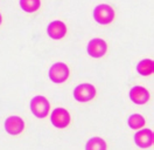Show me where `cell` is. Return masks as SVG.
Masks as SVG:
<instances>
[{
	"label": "cell",
	"mask_w": 154,
	"mask_h": 150,
	"mask_svg": "<svg viewBox=\"0 0 154 150\" xmlns=\"http://www.w3.org/2000/svg\"><path fill=\"white\" fill-rule=\"evenodd\" d=\"M1 22H2V17H1V14H0V25H1Z\"/></svg>",
	"instance_id": "obj_15"
},
{
	"label": "cell",
	"mask_w": 154,
	"mask_h": 150,
	"mask_svg": "<svg viewBox=\"0 0 154 150\" xmlns=\"http://www.w3.org/2000/svg\"><path fill=\"white\" fill-rule=\"evenodd\" d=\"M88 54L91 56V57H95V59H99L102 56H104L107 52V44L103 39H92L87 47Z\"/></svg>",
	"instance_id": "obj_6"
},
{
	"label": "cell",
	"mask_w": 154,
	"mask_h": 150,
	"mask_svg": "<svg viewBox=\"0 0 154 150\" xmlns=\"http://www.w3.org/2000/svg\"><path fill=\"white\" fill-rule=\"evenodd\" d=\"M70 70L68 68V66L63 62H56L49 68V79L54 82V83H63L66 82L69 77Z\"/></svg>",
	"instance_id": "obj_3"
},
{
	"label": "cell",
	"mask_w": 154,
	"mask_h": 150,
	"mask_svg": "<svg viewBox=\"0 0 154 150\" xmlns=\"http://www.w3.org/2000/svg\"><path fill=\"white\" fill-rule=\"evenodd\" d=\"M50 121L54 127L58 129H63L69 126L70 123V114L64 108H56L54 109L50 115Z\"/></svg>",
	"instance_id": "obj_5"
},
{
	"label": "cell",
	"mask_w": 154,
	"mask_h": 150,
	"mask_svg": "<svg viewBox=\"0 0 154 150\" xmlns=\"http://www.w3.org/2000/svg\"><path fill=\"white\" fill-rule=\"evenodd\" d=\"M25 129V122L19 116H10L5 121V130L12 136L21 134Z\"/></svg>",
	"instance_id": "obj_8"
},
{
	"label": "cell",
	"mask_w": 154,
	"mask_h": 150,
	"mask_svg": "<svg viewBox=\"0 0 154 150\" xmlns=\"http://www.w3.org/2000/svg\"><path fill=\"white\" fill-rule=\"evenodd\" d=\"M96 96V88L91 83L78 84L74 89V97L78 102H89Z\"/></svg>",
	"instance_id": "obj_4"
},
{
	"label": "cell",
	"mask_w": 154,
	"mask_h": 150,
	"mask_svg": "<svg viewBox=\"0 0 154 150\" xmlns=\"http://www.w3.org/2000/svg\"><path fill=\"white\" fill-rule=\"evenodd\" d=\"M149 92L140 86H135L130 90V99L135 104H145L149 101Z\"/></svg>",
	"instance_id": "obj_10"
},
{
	"label": "cell",
	"mask_w": 154,
	"mask_h": 150,
	"mask_svg": "<svg viewBox=\"0 0 154 150\" xmlns=\"http://www.w3.org/2000/svg\"><path fill=\"white\" fill-rule=\"evenodd\" d=\"M128 126L131 129H134V130H138V129H141L145 126V121L144 116H141L140 114H133L128 117Z\"/></svg>",
	"instance_id": "obj_14"
},
{
	"label": "cell",
	"mask_w": 154,
	"mask_h": 150,
	"mask_svg": "<svg viewBox=\"0 0 154 150\" xmlns=\"http://www.w3.org/2000/svg\"><path fill=\"white\" fill-rule=\"evenodd\" d=\"M94 19L100 25H109L115 19V11L110 5L100 4L94 9Z\"/></svg>",
	"instance_id": "obj_2"
},
{
	"label": "cell",
	"mask_w": 154,
	"mask_h": 150,
	"mask_svg": "<svg viewBox=\"0 0 154 150\" xmlns=\"http://www.w3.org/2000/svg\"><path fill=\"white\" fill-rule=\"evenodd\" d=\"M138 73L143 76H148L154 73V62L152 59H144L137 66Z\"/></svg>",
	"instance_id": "obj_11"
},
{
	"label": "cell",
	"mask_w": 154,
	"mask_h": 150,
	"mask_svg": "<svg viewBox=\"0 0 154 150\" xmlns=\"http://www.w3.org/2000/svg\"><path fill=\"white\" fill-rule=\"evenodd\" d=\"M47 33L49 38L54 40H61L67 34V26L63 21H60V20L51 21L47 27Z\"/></svg>",
	"instance_id": "obj_9"
},
{
	"label": "cell",
	"mask_w": 154,
	"mask_h": 150,
	"mask_svg": "<svg viewBox=\"0 0 154 150\" xmlns=\"http://www.w3.org/2000/svg\"><path fill=\"white\" fill-rule=\"evenodd\" d=\"M30 110L34 116H36L38 119H45L48 116L49 110H50V104L45 96L38 95V96L33 97L30 101Z\"/></svg>",
	"instance_id": "obj_1"
},
{
	"label": "cell",
	"mask_w": 154,
	"mask_h": 150,
	"mask_svg": "<svg viewBox=\"0 0 154 150\" xmlns=\"http://www.w3.org/2000/svg\"><path fill=\"white\" fill-rule=\"evenodd\" d=\"M41 6L40 0H20V7L26 13H34Z\"/></svg>",
	"instance_id": "obj_13"
},
{
	"label": "cell",
	"mask_w": 154,
	"mask_h": 150,
	"mask_svg": "<svg viewBox=\"0 0 154 150\" xmlns=\"http://www.w3.org/2000/svg\"><path fill=\"white\" fill-rule=\"evenodd\" d=\"M134 143L139 148H149L154 143V134L151 129H139L134 135Z\"/></svg>",
	"instance_id": "obj_7"
},
{
	"label": "cell",
	"mask_w": 154,
	"mask_h": 150,
	"mask_svg": "<svg viewBox=\"0 0 154 150\" xmlns=\"http://www.w3.org/2000/svg\"><path fill=\"white\" fill-rule=\"evenodd\" d=\"M85 150H106L105 141L100 137H91L85 144Z\"/></svg>",
	"instance_id": "obj_12"
}]
</instances>
